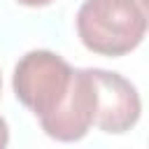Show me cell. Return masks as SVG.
<instances>
[{
  "label": "cell",
  "mask_w": 149,
  "mask_h": 149,
  "mask_svg": "<svg viewBox=\"0 0 149 149\" xmlns=\"http://www.w3.org/2000/svg\"><path fill=\"white\" fill-rule=\"evenodd\" d=\"M149 0H84L77 12V35L98 56H123L147 35Z\"/></svg>",
  "instance_id": "1"
},
{
  "label": "cell",
  "mask_w": 149,
  "mask_h": 149,
  "mask_svg": "<svg viewBox=\"0 0 149 149\" xmlns=\"http://www.w3.org/2000/svg\"><path fill=\"white\" fill-rule=\"evenodd\" d=\"M72 72V65L63 56L47 49H33L23 54L14 68V95L37 119H44L65 98Z\"/></svg>",
  "instance_id": "2"
},
{
  "label": "cell",
  "mask_w": 149,
  "mask_h": 149,
  "mask_svg": "<svg viewBox=\"0 0 149 149\" xmlns=\"http://www.w3.org/2000/svg\"><path fill=\"white\" fill-rule=\"evenodd\" d=\"M88 74L95 88V126L109 135L130 130L142 114L137 88L119 72L88 68Z\"/></svg>",
  "instance_id": "3"
},
{
  "label": "cell",
  "mask_w": 149,
  "mask_h": 149,
  "mask_svg": "<svg viewBox=\"0 0 149 149\" xmlns=\"http://www.w3.org/2000/svg\"><path fill=\"white\" fill-rule=\"evenodd\" d=\"M40 126L51 140L58 142H77L91 130V126H95V88L88 68L72 72L65 98L51 114L40 119Z\"/></svg>",
  "instance_id": "4"
},
{
  "label": "cell",
  "mask_w": 149,
  "mask_h": 149,
  "mask_svg": "<svg viewBox=\"0 0 149 149\" xmlns=\"http://www.w3.org/2000/svg\"><path fill=\"white\" fill-rule=\"evenodd\" d=\"M7 142H9V126L0 116V149H7Z\"/></svg>",
  "instance_id": "5"
},
{
  "label": "cell",
  "mask_w": 149,
  "mask_h": 149,
  "mask_svg": "<svg viewBox=\"0 0 149 149\" xmlns=\"http://www.w3.org/2000/svg\"><path fill=\"white\" fill-rule=\"evenodd\" d=\"M19 5H26V7H47L51 5L54 0H16Z\"/></svg>",
  "instance_id": "6"
},
{
  "label": "cell",
  "mask_w": 149,
  "mask_h": 149,
  "mask_svg": "<svg viewBox=\"0 0 149 149\" xmlns=\"http://www.w3.org/2000/svg\"><path fill=\"white\" fill-rule=\"evenodd\" d=\"M0 88H2V77H0Z\"/></svg>",
  "instance_id": "7"
}]
</instances>
